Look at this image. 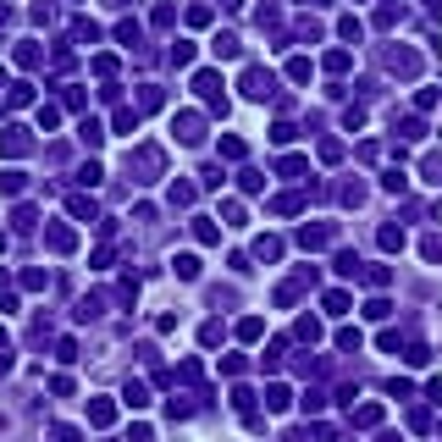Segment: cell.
I'll use <instances>...</instances> for the list:
<instances>
[{"instance_id":"8","label":"cell","mask_w":442,"mask_h":442,"mask_svg":"<svg viewBox=\"0 0 442 442\" xmlns=\"http://www.w3.org/2000/svg\"><path fill=\"white\" fill-rule=\"evenodd\" d=\"M89 420H94V426H111V420H116V404L94 398V404H89Z\"/></svg>"},{"instance_id":"12","label":"cell","mask_w":442,"mask_h":442,"mask_svg":"<svg viewBox=\"0 0 442 442\" xmlns=\"http://www.w3.org/2000/svg\"><path fill=\"white\" fill-rule=\"evenodd\" d=\"M194 238H199V243H216V238H221V227H216V221H205V216H199V221H194Z\"/></svg>"},{"instance_id":"13","label":"cell","mask_w":442,"mask_h":442,"mask_svg":"<svg viewBox=\"0 0 442 442\" xmlns=\"http://www.w3.org/2000/svg\"><path fill=\"white\" fill-rule=\"evenodd\" d=\"M211 50H216V56H227V61H232V56H238V33H216V45H211Z\"/></svg>"},{"instance_id":"27","label":"cell","mask_w":442,"mask_h":442,"mask_svg":"<svg viewBox=\"0 0 442 442\" xmlns=\"http://www.w3.org/2000/svg\"><path fill=\"white\" fill-rule=\"evenodd\" d=\"M376 442H404V437H393V432H387V437H376Z\"/></svg>"},{"instance_id":"11","label":"cell","mask_w":442,"mask_h":442,"mask_svg":"<svg viewBox=\"0 0 442 442\" xmlns=\"http://www.w3.org/2000/svg\"><path fill=\"white\" fill-rule=\"evenodd\" d=\"M288 404H294V398H288V387H282V381H277V387H266V409H288Z\"/></svg>"},{"instance_id":"25","label":"cell","mask_w":442,"mask_h":442,"mask_svg":"<svg viewBox=\"0 0 442 442\" xmlns=\"http://www.w3.org/2000/svg\"><path fill=\"white\" fill-rule=\"evenodd\" d=\"M199 343H205V349H216V343H221V321H211V326L199 332Z\"/></svg>"},{"instance_id":"3","label":"cell","mask_w":442,"mask_h":442,"mask_svg":"<svg viewBox=\"0 0 442 442\" xmlns=\"http://www.w3.org/2000/svg\"><path fill=\"white\" fill-rule=\"evenodd\" d=\"M243 94H249V100H266V94H277L271 73H266V67H249V73H243Z\"/></svg>"},{"instance_id":"17","label":"cell","mask_w":442,"mask_h":442,"mask_svg":"<svg viewBox=\"0 0 442 442\" xmlns=\"http://www.w3.org/2000/svg\"><path fill=\"white\" fill-rule=\"evenodd\" d=\"M260 332H266V326H260V315H249V321H238V337H243V343H254Z\"/></svg>"},{"instance_id":"5","label":"cell","mask_w":442,"mask_h":442,"mask_svg":"<svg viewBox=\"0 0 442 442\" xmlns=\"http://www.w3.org/2000/svg\"><path fill=\"white\" fill-rule=\"evenodd\" d=\"M172 271H177L183 282H194V277H199V254H172Z\"/></svg>"},{"instance_id":"4","label":"cell","mask_w":442,"mask_h":442,"mask_svg":"<svg viewBox=\"0 0 442 442\" xmlns=\"http://www.w3.org/2000/svg\"><path fill=\"white\" fill-rule=\"evenodd\" d=\"M133 166L144 172L139 183H155V177H160V149H139V155H133Z\"/></svg>"},{"instance_id":"26","label":"cell","mask_w":442,"mask_h":442,"mask_svg":"<svg viewBox=\"0 0 442 442\" xmlns=\"http://www.w3.org/2000/svg\"><path fill=\"white\" fill-rule=\"evenodd\" d=\"M56 442H77V432L73 426H56Z\"/></svg>"},{"instance_id":"6","label":"cell","mask_w":442,"mask_h":442,"mask_svg":"<svg viewBox=\"0 0 442 442\" xmlns=\"http://www.w3.org/2000/svg\"><path fill=\"white\" fill-rule=\"evenodd\" d=\"M122 404H128V409H144V404H149V387H144V381H128V387H122Z\"/></svg>"},{"instance_id":"9","label":"cell","mask_w":442,"mask_h":442,"mask_svg":"<svg viewBox=\"0 0 442 442\" xmlns=\"http://www.w3.org/2000/svg\"><path fill=\"white\" fill-rule=\"evenodd\" d=\"M73 243H77V232H73V227H50V249H61V254H67Z\"/></svg>"},{"instance_id":"7","label":"cell","mask_w":442,"mask_h":442,"mask_svg":"<svg viewBox=\"0 0 442 442\" xmlns=\"http://www.w3.org/2000/svg\"><path fill=\"white\" fill-rule=\"evenodd\" d=\"M0 149H6V155H28V133H22V128H6Z\"/></svg>"},{"instance_id":"16","label":"cell","mask_w":442,"mask_h":442,"mask_svg":"<svg viewBox=\"0 0 442 442\" xmlns=\"http://www.w3.org/2000/svg\"><path fill=\"white\" fill-rule=\"evenodd\" d=\"M254 254H260V260H277L282 243H277V238H254Z\"/></svg>"},{"instance_id":"24","label":"cell","mask_w":442,"mask_h":442,"mask_svg":"<svg viewBox=\"0 0 442 442\" xmlns=\"http://www.w3.org/2000/svg\"><path fill=\"white\" fill-rule=\"evenodd\" d=\"M221 155L227 160H243V139H221Z\"/></svg>"},{"instance_id":"15","label":"cell","mask_w":442,"mask_h":442,"mask_svg":"<svg viewBox=\"0 0 442 442\" xmlns=\"http://www.w3.org/2000/svg\"><path fill=\"white\" fill-rule=\"evenodd\" d=\"M381 249H387V254L404 249V227H381Z\"/></svg>"},{"instance_id":"28","label":"cell","mask_w":442,"mask_h":442,"mask_svg":"<svg viewBox=\"0 0 442 442\" xmlns=\"http://www.w3.org/2000/svg\"><path fill=\"white\" fill-rule=\"evenodd\" d=\"M0 349H6V332H0Z\"/></svg>"},{"instance_id":"1","label":"cell","mask_w":442,"mask_h":442,"mask_svg":"<svg viewBox=\"0 0 442 442\" xmlns=\"http://www.w3.org/2000/svg\"><path fill=\"white\" fill-rule=\"evenodd\" d=\"M194 94H199L211 111H221V116H227V94H221V77H216V73H199V77H194Z\"/></svg>"},{"instance_id":"23","label":"cell","mask_w":442,"mask_h":442,"mask_svg":"<svg viewBox=\"0 0 442 442\" xmlns=\"http://www.w3.org/2000/svg\"><path fill=\"white\" fill-rule=\"evenodd\" d=\"M326 73H349V50H332L326 56Z\"/></svg>"},{"instance_id":"10","label":"cell","mask_w":442,"mask_h":442,"mask_svg":"<svg viewBox=\"0 0 442 442\" xmlns=\"http://www.w3.org/2000/svg\"><path fill=\"white\" fill-rule=\"evenodd\" d=\"M326 238H332V232H326V227H304V232H298V243H304V249H321V243H326Z\"/></svg>"},{"instance_id":"20","label":"cell","mask_w":442,"mask_h":442,"mask_svg":"<svg viewBox=\"0 0 442 442\" xmlns=\"http://www.w3.org/2000/svg\"><path fill=\"white\" fill-rule=\"evenodd\" d=\"M337 277H360V260H354V254H349V249H343V254H337Z\"/></svg>"},{"instance_id":"18","label":"cell","mask_w":442,"mask_h":442,"mask_svg":"<svg viewBox=\"0 0 442 442\" xmlns=\"http://www.w3.org/2000/svg\"><path fill=\"white\" fill-rule=\"evenodd\" d=\"M298 205H304V199H298V194H282V199H271V211H277V216H294Z\"/></svg>"},{"instance_id":"14","label":"cell","mask_w":442,"mask_h":442,"mask_svg":"<svg viewBox=\"0 0 442 442\" xmlns=\"http://www.w3.org/2000/svg\"><path fill=\"white\" fill-rule=\"evenodd\" d=\"M326 315H349V294H343V288L326 294Z\"/></svg>"},{"instance_id":"19","label":"cell","mask_w":442,"mask_h":442,"mask_svg":"<svg viewBox=\"0 0 442 442\" xmlns=\"http://www.w3.org/2000/svg\"><path fill=\"white\" fill-rule=\"evenodd\" d=\"M172 61H177V67H188V61H194V45H188V39H177V45H172Z\"/></svg>"},{"instance_id":"2","label":"cell","mask_w":442,"mask_h":442,"mask_svg":"<svg viewBox=\"0 0 442 442\" xmlns=\"http://www.w3.org/2000/svg\"><path fill=\"white\" fill-rule=\"evenodd\" d=\"M172 133H177L183 144H199V139H205V116H199V111H183V116H172Z\"/></svg>"},{"instance_id":"21","label":"cell","mask_w":442,"mask_h":442,"mask_svg":"<svg viewBox=\"0 0 442 442\" xmlns=\"http://www.w3.org/2000/svg\"><path fill=\"white\" fill-rule=\"evenodd\" d=\"M365 315H370V321H387V315H393V304H387V298H370Z\"/></svg>"},{"instance_id":"22","label":"cell","mask_w":442,"mask_h":442,"mask_svg":"<svg viewBox=\"0 0 442 442\" xmlns=\"http://www.w3.org/2000/svg\"><path fill=\"white\" fill-rule=\"evenodd\" d=\"M376 420H381V404H365V409L354 415V426H376Z\"/></svg>"}]
</instances>
